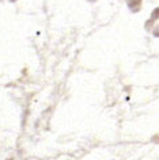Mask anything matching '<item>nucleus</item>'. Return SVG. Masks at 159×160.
I'll use <instances>...</instances> for the list:
<instances>
[]
</instances>
